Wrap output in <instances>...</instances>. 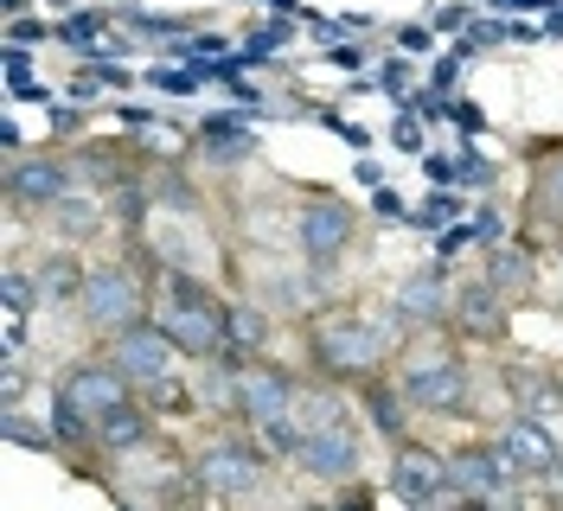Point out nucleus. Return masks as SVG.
<instances>
[{"instance_id": "1", "label": "nucleus", "mask_w": 563, "mask_h": 511, "mask_svg": "<svg viewBox=\"0 0 563 511\" xmlns=\"http://www.w3.org/2000/svg\"><path fill=\"white\" fill-rule=\"evenodd\" d=\"M161 326H167L174 345H186V352H211V345L224 340V307L211 301L206 288L174 281V307L161 313Z\"/></svg>"}, {"instance_id": "2", "label": "nucleus", "mask_w": 563, "mask_h": 511, "mask_svg": "<svg viewBox=\"0 0 563 511\" xmlns=\"http://www.w3.org/2000/svg\"><path fill=\"white\" fill-rule=\"evenodd\" d=\"M115 403H129V397H122V371L84 365V371H70L65 390H58V429H65V435H84V422H90V415H109Z\"/></svg>"}, {"instance_id": "3", "label": "nucleus", "mask_w": 563, "mask_h": 511, "mask_svg": "<svg viewBox=\"0 0 563 511\" xmlns=\"http://www.w3.org/2000/svg\"><path fill=\"white\" fill-rule=\"evenodd\" d=\"M314 352L327 371H365V365H378V333L358 313H333V320H320Z\"/></svg>"}, {"instance_id": "4", "label": "nucleus", "mask_w": 563, "mask_h": 511, "mask_svg": "<svg viewBox=\"0 0 563 511\" xmlns=\"http://www.w3.org/2000/svg\"><path fill=\"white\" fill-rule=\"evenodd\" d=\"M167 365H174V333H167V326H122V340H115V371L154 384V377H167Z\"/></svg>"}, {"instance_id": "5", "label": "nucleus", "mask_w": 563, "mask_h": 511, "mask_svg": "<svg viewBox=\"0 0 563 511\" xmlns=\"http://www.w3.org/2000/svg\"><path fill=\"white\" fill-rule=\"evenodd\" d=\"M295 454H301V467H308V474H320V479L358 474V442H352L346 422H320V429H308Z\"/></svg>"}, {"instance_id": "6", "label": "nucleus", "mask_w": 563, "mask_h": 511, "mask_svg": "<svg viewBox=\"0 0 563 511\" xmlns=\"http://www.w3.org/2000/svg\"><path fill=\"white\" fill-rule=\"evenodd\" d=\"M256 479H263V460L244 454V447H211L199 460V486L218 492V499H244V492H256Z\"/></svg>"}, {"instance_id": "7", "label": "nucleus", "mask_w": 563, "mask_h": 511, "mask_svg": "<svg viewBox=\"0 0 563 511\" xmlns=\"http://www.w3.org/2000/svg\"><path fill=\"white\" fill-rule=\"evenodd\" d=\"M390 492L397 499H442L449 492V460L422 454V447H397L390 460Z\"/></svg>"}, {"instance_id": "8", "label": "nucleus", "mask_w": 563, "mask_h": 511, "mask_svg": "<svg viewBox=\"0 0 563 511\" xmlns=\"http://www.w3.org/2000/svg\"><path fill=\"white\" fill-rule=\"evenodd\" d=\"M84 307H90V320H97V326H129V320L141 313V295H135V281H129V275L97 269L90 281H84Z\"/></svg>"}, {"instance_id": "9", "label": "nucleus", "mask_w": 563, "mask_h": 511, "mask_svg": "<svg viewBox=\"0 0 563 511\" xmlns=\"http://www.w3.org/2000/svg\"><path fill=\"white\" fill-rule=\"evenodd\" d=\"M506 454H512V467H519V474H563L558 435H551L544 422H531V415H519V422L506 429Z\"/></svg>"}, {"instance_id": "10", "label": "nucleus", "mask_w": 563, "mask_h": 511, "mask_svg": "<svg viewBox=\"0 0 563 511\" xmlns=\"http://www.w3.org/2000/svg\"><path fill=\"white\" fill-rule=\"evenodd\" d=\"M288 403H295L288 377H276V371H238V409H244L256 429L282 422V415H288Z\"/></svg>"}, {"instance_id": "11", "label": "nucleus", "mask_w": 563, "mask_h": 511, "mask_svg": "<svg viewBox=\"0 0 563 511\" xmlns=\"http://www.w3.org/2000/svg\"><path fill=\"white\" fill-rule=\"evenodd\" d=\"M506 474H512V454H455L449 460V486L455 492H474V499H499L506 492Z\"/></svg>"}, {"instance_id": "12", "label": "nucleus", "mask_w": 563, "mask_h": 511, "mask_svg": "<svg viewBox=\"0 0 563 511\" xmlns=\"http://www.w3.org/2000/svg\"><path fill=\"white\" fill-rule=\"evenodd\" d=\"M346 237H352V211L346 204H308V211H301V249H308L314 263H327Z\"/></svg>"}, {"instance_id": "13", "label": "nucleus", "mask_w": 563, "mask_h": 511, "mask_svg": "<svg viewBox=\"0 0 563 511\" xmlns=\"http://www.w3.org/2000/svg\"><path fill=\"white\" fill-rule=\"evenodd\" d=\"M404 390H410V403H429V409H455L461 397H467V377H461V365H449V358H435V365H417Z\"/></svg>"}, {"instance_id": "14", "label": "nucleus", "mask_w": 563, "mask_h": 511, "mask_svg": "<svg viewBox=\"0 0 563 511\" xmlns=\"http://www.w3.org/2000/svg\"><path fill=\"white\" fill-rule=\"evenodd\" d=\"M13 192L26 204H58L65 199V173L52 167V160H26V167L13 173Z\"/></svg>"}, {"instance_id": "15", "label": "nucleus", "mask_w": 563, "mask_h": 511, "mask_svg": "<svg viewBox=\"0 0 563 511\" xmlns=\"http://www.w3.org/2000/svg\"><path fill=\"white\" fill-rule=\"evenodd\" d=\"M455 313H461V326H467V333H481V340L499 333V295H493V288H461Z\"/></svg>"}, {"instance_id": "16", "label": "nucleus", "mask_w": 563, "mask_h": 511, "mask_svg": "<svg viewBox=\"0 0 563 511\" xmlns=\"http://www.w3.org/2000/svg\"><path fill=\"white\" fill-rule=\"evenodd\" d=\"M97 435H103L109 447H135V442H147V415H141L135 403H115L109 415H97Z\"/></svg>"}, {"instance_id": "17", "label": "nucleus", "mask_w": 563, "mask_h": 511, "mask_svg": "<svg viewBox=\"0 0 563 511\" xmlns=\"http://www.w3.org/2000/svg\"><path fill=\"white\" fill-rule=\"evenodd\" d=\"M397 313H410V320H435V313H442V275H417V281H404V288H397Z\"/></svg>"}, {"instance_id": "18", "label": "nucleus", "mask_w": 563, "mask_h": 511, "mask_svg": "<svg viewBox=\"0 0 563 511\" xmlns=\"http://www.w3.org/2000/svg\"><path fill=\"white\" fill-rule=\"evenodd\" d=\"M224 340L231 345H263V313H256V307H231V313H224Z\"/></svg>"}, {"instance_id": "19", "label": "nucleus", "mask_w": 563, "mask_h": 511, "mask_svg": "<svg viewBox=\"0 0 563 511\" xmlns=\"http://www.w3.org/2000/svg\"><path fill=\"white\" fill-rule=\"evenodd\" d=\"M531 269H526V256H512V249H499L493 256V288H526Z\"/></svg>"}, {"instance_id": "20", "label": "nucleus", "mask_w": 563, "mask_h": 511, "mask_svg": "<svg viewBox=\"0 0 563 511\" xmlns=\"http://www.w3.org/2000/svg\"><path fill=\"white\" fill-rule=\"evenodd\" d=\"M26 301H33L26 275H0V313H26Z\"/></svg>"}, {"instance_id": "21", "label": "nucleus", "mask_w": 563, "mask_h": 511, "mask_svg": "<svg viewBox=\"0 0 563 511\" xmlns=\"http://www.w3.org/2000/svg\"><path fill=\"white\" fill-rule=\"evenodd\" d=\"M38 288H45V301H65L70 288H77V269H70V263H52V275H45Z\"/></svg>"}, {"instance_id": "22", "label": "nucleus", "mask_w": 563, "mask_h": 511, "mask_svg": "<svg viewBox=\"0 0 563 511\" xmlns=\"http://www.w3.org/2000/svg\"><path fill=\"white\" fill-rule=\"evenodd\" d=\"M0 429H7V442H26V447H45V435H38V429H26V422H20V415H7V422H0Z\"/></svg>"}, {"instance_id": "23", "label": "nucleus", "mask_w": 563, "mask_h": 511, "mask_svg": "<svg viewBox=\"0 0 563 511\" xmlns=\"http://www.w3.org/2000/svg\"><path fill=\"white\" fill-rule=\"evenodd\" d=\"M544 204H551V211L563 218V160H558L551 173H544Z\"/></svg>"}, {"instance_id": "24", "label": "nucleus", "mask_w": 563, "mask_h": 511, "mask_svg": "<svg viewBox=\"0 0 563 511\" xmlns=\"http://www.w3.org/2000/svg\"><path fill=\"white\" fill-rule=\"evenodd\" d=\"M390 141H397V147H417V141H422L417 115H404V122H397V129H390Z\"/></svg>"}, {"instance_id": "25", "label": "nucleus", "mask_w": 563, "mask_h": 511, "mask_svg": "<svg viewBox=\"0 0 563 511\" xmlns=\"http://www.w3.org/2000/svg\"><path fill=\"white\" fill-rule=\"evenodd\" d=\"M372 415H378V429H390V435H397V403H390V397H378V403H372Z\"/></svg>"}, {"instance_id": "26", "label": "nucleus", "mask_w": 563, "mask_h": 511, "mask_svg": "<svg viewBox=\"0 0 563 511\" xmlns=\"http://www.w3.org/2000/svg\"><path fill=\"white\" fill-rule=\"evenodd\" d=\"M20 384H26V377H20V371H13V365H7V371H0V397L13 403V397H20Z\"/></svg>"}]
</instances>
